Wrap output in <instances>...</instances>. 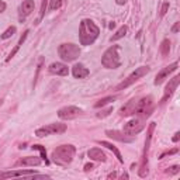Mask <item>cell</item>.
I'll list each match as a JSON object with an SVG mask.
<instances>
[{
	"label": "cell",
	"mask_w": 180,
	"mask_h": 180,
	"mask_svg": "<svg viewBox=\"0 0 180 180\" xmlns=\"http://www.w3.org/2000/svg\"><path fill=\"white\" fill-rule=\"evenodd\" d=\"M98 34H100V30H98V27L92 20L84 18L80 23V27H79V39H80L82 45H86V47L92 45L97 39Z\"/></svg>",
	"instance_id": "cell-1"
},
{
	"label": "cell",
	"mask_w": 180,
	"mask_h": 180,
	"mask_svg": "<svg viewBox=\"0 0 180 180\" xmlns=\"http://www.w3.org/2000/svg\"><path fill=\"white\" fill-rule=\"evenodd\" d=\"M75 152H76V149H75L73 145H61L56 149H54V152H52V161L56 165L65 166V165L70 163L73 161Z\"/></svg>",
	"instance_id": "cell-2"
},
{
	"label": "cell",
	"mask_w": 180,
	"mask_h": 180,
	"mask_svg": "<svg viewBox=\"0 0 180 180\" xmlns=\"http://www.w3.org/2000/svg\"><path fill=\"white\" fill-rule=\"evenodd\" d=\"M118 45H113L107 49L104 54H103V58H101V65L107 69H115L121 65V59L118 56Z\"/></svg>",
	"instance_id": "cell-3"
},
{
	"label": "cell",
	"mask_w": 180,
	"mask_h": 180,
	"mask_svg": "<svg viewBox=\"0 0 180 180\" xmlns=\"http://www.w3.org/2000/svg\"><path fill=\"white\" fill-rule=\"evenodd\" d=\"M59 56L65 61V62H72V61H76L80 55V48L75 44H62L59 48Z\"/></svg>",
	"instance_id": "cell-4"
},
{
	"label": "cell",
	"mask_w": 180,
	"mask_h": 180,
	"mask_svg": "<svg viewBox=\"0 0 180 180\" xmlns=\"http://www.w3.org/2000/svg\"><path fill=\"white\" fill-rule=\"evenodd\" d=\"M149 73V68L148 66H141V68H137L134 72H132L131 75L124 80V82H121L117 87H115V90H124V89H127V87H130L132 83H135L138 79H141L142 76H145V75H148Z\"/></svg>",
	"instance_id": "cell-5"
},
{
	"label": "cell",
	"mask_w": 180,
	"mask_h": 180,
	"mask_svg": "<svg viewBox=\"0 0 180 180\" xmlns=\"http://www.w3.org/2000/svg\"><path fill=\"white\" fill-rule=\"evenodd\" d=\"M66 131V124H61V122H54V124H48L44 125L41 128H38L35 131V135L39 138H44L47 135H52V134H62Z\"/></svg>",
	"instance_id": "cell-6"
},
{
	"label": "cell",
	"mask_w": 180,
	"mask_h": 180,
	"mask_svg": "<svg viewBox=\"0 0 180 180\" xmlns=\"http://www.w3.org/2000/svg\"><path fill=\"white\" fill-rule=\"evenodd\" d=\"M155 128V122H151L149 130H148L147 142H145V149H144V156H142V165H141V170H139V176L145 177L148 175V152H149V144H151V138H152V131Z\"/></svg>",
	"instance_id": "cell-7"
},
{
	"label": "cell",
	"mask_w": 180,
	"mask_h": 180,
	"mask_svg": "<svg viewBox=\"0 0 180 180\" xmlns=\"http://www.w3.org/2000/svg\"><path fill=\"white\" fill-rule=\"evenodd\" d=\"M82 114V110L76 106H66V107H62L59 111H58V117L61 120H73L76 117Z\"/></svg>",
	"instance_id": "cell-8"
},
{
	"label": "cell",
	"mask_w": 180,
	"mask_h": 180,
	"mask_svg": "<svg viewBox=\"0 0 180 180\" xmlns=\"http://www.w3.org/2000/svg\"><path fill=\"white\" fill-rule=\"evenodd\" d=\"M144 128H145V124L142 122V120L134 118V120L128 121V122L124 125V130H122V131L125 132L127 135H135V134H139Z\"/></svg>",
	"instance_id": "cell-9"
},
{
	"label": "cell",
	"mask_w": 180,
	"mask_h": 180,
	"mask_svg": "<svg viewBox=\"0 0 180 180\" xmlns=\"http://www.w3.org/2000/svg\"><path fill=\"white\" fill-rule=\"evenodd\" d=\"M152 111V97L148 96V97H142L138 98V103H137V114H145L148 115L151 114Z\"/></svg>",
	"instance_id": "cell-10"
},
{
	"label": "cell",
	"mask_w": 180,
	"mask_h": 180,
	"mask_svg": "<svg viewBox=\"0 0 180 180\" xmlns=\"http://www.w3.org/2000/svg\"><path fill=\"white\" fill-rule=\"evenodd\" d=\"M177 66H179V64L177 62H173L172 65H169V66H166V68H163V69H161L159 72H158V75H156V78H155V84L158 86V84H161V83L163 82L165 79L172 73V72H175L176 69H177Z\"/></svg>",
	"instance_id": "cell-11"
},
{
	"label": "cell",
	"mask_w": 180,
	"mask_h": 180,
	"mask_svg": "<svg viewBox=\"0 0 180 180\" xmlns=\"http://www.w3.org/2000/svg\"><path fill=\"white\" fill-rule=\"evenodd\" d=\"M179 82H180V76H175V78H172L169 83H167V86H166V89H165V94H163V98H162V101L161 103H165L167 98L170 97L173 93H175V90L177 89V86H179Z\"/></svg>",
	"instance_id": "cell-12"
},
{
	"label": "cell",
	"mask_w": 180,
	"mask_h": 180,
	"mask_svg": "<svg viewBox=\"0 0 180 180\" xmlns=\"http://www.w3.org/2000/svg\"><path fill=\"white\" fill-rule=\"evenodd\" d=\"M106 135L107 137H110V138H113L115 141H120V142H134V137L132 135H128L127 137V134L124 132H120V131H113V130H107L106 131Z\"/></svg>",
	"instance_id": "cell-13"
},
{
	"label": "cell",
	"mask_w": 180,
	"mask_h": 180,
	"mask_svg": "<svg viewBox=\"0 0 180 180\" xmlns=\"http://www.w3.org/2000/svg\"><path fill=\"white\" fill-rule=\"evenodd\" d=\"M49 72L52 75H56V76H66L69 73V69L62 62H54V64L49 65Z\"/></svg>",
	"instance_id": "cell-14"
},
{
	"label": "cell",
	"mask_w": 180,
	"mask_h": 180,
	"mask_svg": "<svg viewBox=\"0 0 180 180\" xmlns=\"http://www.w3.org/2000/svg\"><path fill=\"white\" fill-rule=\"evenodd\" d=\"M137 103H138V98H132L130 100L125 106L121 107L120 110V114L124 115V117H128V115H132V114H137Z\"/></svg>",
	"instance_id": "cell-15"
},
{
	"label": "cell",
	"mask_w": 180,
	"mask_h": 180,
	"mask_svg": "<svg viewBox=\"0 0 180 180\" xmlns=\"http://www.w3.org/2000/svg\"><path fill=\"white\" fill-rule=\"evenodd\" d=\"M87 156L92 161H96V162H106V153L100 148H92V149H89Z\"/></svg>",
	"instance_id": "cell-16"
},
{
	"label": "cell",
	"mask_w": 180,
	"mask_h": 180,
	"mask_svg": "<svg viewBox=\"0 0 180 180\" xmlns=\"http://www.w3.org/2000/svg\"><path fill=\"white\" fill-rule=\"evenodd\" d=\"M34 0H24L23 4L20 6V17L24 18V17L30 16L34 10Z\"/></svg>",
	"instance_id": "cell-17"
},
{
	"label": "cell",
	"mask_w": 180,
	"mask_h": 180,
	"mask_svg": "<svg viewBox=\"0 0 180 180\" xmlns=\"http://www.w3.org/2000/svg\"><path fill=\"white\" fill-rule=\"evenodd\" d=\"M72 73H73V76H75L76 79H83V78H87L90 72H89V69L84 68L82 64H76V65L72 68Z\"/></svg>",
	"instance_id": "cell-18"
},
{
	"label": "cell",
	"mask_w": 180,
	"mask_h": 180,
	"mask_svg": "<svg viewBox=\"0 0 180 180\" xmlns=\"http://www.w3.org/2000/svg\"><path fill=\"white\" fill-rule=\"evenodd\" d=\"M28 175H35L34 170H16V172H6L0 173V179H7V177H18V176H28Z\"/></svg>",
	"instance_id": "cell-19"
},
{
	"label": "cell",
	"mask_w": 180,
	"mask_h": 180,
	"mask_svg": "<svg viewBox=\"0 0 180 180\" xmlns=\"http://www.w3.org/2000/svg\"><path fill=\"white\" fill-rule=\"evenodd\" d=\"M98 144L101 145V147H106L107 149H110V151H113L114 152V155L117 156V159H118V162H124V159H122V156H121V153H120V151L117 149V148L111 144V142H107V141H98Z\"/></svg>",
	"instance_id": "cell-20"
},
{
	"label": "cell",
	"mask_w": 180,
	"mask_h": 180,
	"mask_svg": "<svg viewBox=\"0 0 180 180\" xmlns=\"http://www.w3.org/2000/svg\"><path fill=\"white\" fill-rule=\"evenodd\" d=\"M39 163H41V158L38 156H27L20 161V165H24V166H38Z\"/></svg>",
	"instance_id": "cell-21"
},
{
	"label": "cell",
	"mask_w": 180,
	"mask_h": 180,
	"mask_svg": "<svg viewBox=\"0 0 180 180\" xmlns=\"http://www.w3.org/2000/svg\"><path fill=\"white\" fill-rule=\"evenodd\" d=\"M127 31H128L127 25H122V27H120V28L117 30V33H115L114 35H113L111 38H110V41H111V42H114V41H118L120 38H122V37H124V35L127 34Z\"/></svg>",
	"instance_id": "cell-22"
},
{
	"label": "cell",
	"mask_w": 180,
	"mask_h": 180,
	"mask_svg": "<svg viewBox=\"0 0 180 180\" xmlns=\"http://www.w3.org/2000/svg\"><path fill=\"white\" fill-rule=\"evenodd\" d=\"M115 100V96H108V97H104L101 98V100H98L97 103L94 104V107L96 108H100V107H103V106H106V104H108L110 101H114Z\"/></svg>",
	"instance_id": "cell-23"
},
{
	"label": "cell",
	"mask_w": 180,
	"mask_h": 180,
	"mask_svg": "<svg viewBox=\"0 0 180 180\" xmlns=\"http://www.w3.org/2000/svg\"><path fill=\"white\" fill-rule=\"evenodd\" d=\"M169 51H170V42H169V39H163L161 44V54L166 56L169 54Z\"/></svg>",
	"instance_id": "cell-24"
},
{
	"label": "cell",
	"mask_w": 180,
	"mask_h": 180,
	"mask_svg": "<svg viewBox=\"0 0 180 180\" xmlns=\"http://www.w3.org/2000/svg\"><path fill=\"white\" fill-rule=\"evenodd\" d=\"M14 34H16V27H14V25H11V27H9V28H7L4 33L0 35V38H1V39H7V38L13 37Z\"/></svg>",
	"instance_id": "cell-25"
},
{
	"label": "cell",
	"mask_w": 180,
	"mask_h": 180,
	"mask_svg": "<svg viewBox=\"0 0 180 180\" xmlns=\"http://www.w3.org/2000/svg\"><path fill=\"white\" fill-rule=\"evenodd\" d=\"M62 4V0H49V10H56Z\"/></svg>",
	"instance_id": "cell-26"
},
{
	"label": "cell",
	"mask_w": 180,
	"mask_h": 180,
	"mask_svg": "<svg viewBox=\"0 0 180 180\" xmlns=\"http://www.w3.org/2000/svg\"><path fill=\"white\" fill-rule=\"evenodd\" d=\"M33 149H38V151L41 152V158L45 161V163H48V161H47V156H45V149H44V147H41V145H34Z\"/></svg>",
	"instance_id": "cell-27"
},
{
	"label": "cell",
	"mask_w": 180,
	"mask_h": 180,
	"mask_svg": "<svg viewBox=\"0 0 180 180\" xmlns=\"http://www.w3.org/2000/svg\"><path fill=\"white\" fill-rule=\"evenodd\" d=\"M42 64H44V58H39V62H38V68H37V75H35V80H34V87L37 84V79H38V75H39V70L42 68Z\"/></svg>",
	"instance_id": "cell-28"
},
{
	"label": "cell",
	"mask_w": 180,
	"mask_h": 180,
	"mask_svg": "<svg viewBox=\"0 0 180 180\" xmlns=\"http://www.w3.org/2000/svg\"><path fill=\"white\" fill-rule=\"evenodd\" d=\"M47 3L48 0H42V4H41V11H39V20L45 16V10H47Z\"/></svg>",
	"instance_id": "cell-29"
},
{
	"label": "cell",
	"mask_w": 180,
	"mask_h": 180,
	"mask_svg": "<svg viewBox=\"0 0 180 180\" xmlns=\"http://www.w3.org/2000/svg\"><path fill=\"white\" fill-rule=\"evenodd\" d=\"M111 111H113V107H108L107 110H103V111H100V113L97 114V117H98V118H103V117H107V115L110 114Z\"/></svg>",
	"instance_id": "cell-30"
},
{
	"label": "cell",
	"mask_w": 180,
	"mask_h": 180,
	"mask_svg": "<svg viewBox=\"0 0 180 180\" xmlns=\"http://www.w3.org/2000/svg\"><path fill=\"white\" fill-rule=\"evenodd\" d=\"M18 49H20V45H16V47H14V49H13V51L10 52V55L7 56V59H6V62H9V61H11V58H14V55H16V54H17V51H18Z\"/></svg>",
	"instance_id": "cell-31"
},
{
	"label": "cell",
	"mask_w": 180,
	"mask_h": 180,
	"mask_svg": "<svg viewBox=\"0 0 180 180\" xmlns=\"http://www.w3.org/2000/svg\"><path fill=\"white\" fill-rule=\"evenodd\" d=\"M28 34H30V30H25L24 34L20 37V39H18V44H17V45H23V42L25 41V38H27V35H28Z\"/></svg>",
	"instance_id": "cell-32"
},
{
	"label": "cell",
	"mask_w": 180,
	"mask_h": 180,
	"mask_svg": "<svg viewBox=\"0 0 180 180\" xmlns=\"http://www.w3.org/2000/svg\"><path fill=\"white\" fill-rule=\"evenodd\" d=\"M167 10H169V3L167 1H165L163 4H162V9H161V16L163 17L166 13H167Z\"/></svg>",
	"instance_id": "cell-33"
},
{
	"label": "cell",
	"mask_w": 180,
	"mask_h": 180,
	"mask_svg": "<svg viewBox=\"0 0 180 180\" xmlns=\"http://www.w3.org/2000/svg\"><path fill=\"white\" fill-rule=\"evenodd\" d=\"M179 166L176 165V166H172V167H169V170H167V173L169 175H176V173H179Z\"/></svg>",
	"instance_id": "cell-34"
},
{
	"label": "cell",
	"mask_w": 180,
	"mask_h": 180,
	"mask_svg": "<svg viewBox=\"0 0 180 180\" xmlns=\"http://www.w3.org/2000/svg\"><path fill=\"white\" fill-rule=\"evenodd\" d=\"M177 151H179V149H177V148H175V149H172V151H169V152H165V153H162V155H161V158H165L166 155H173V153H176Z\"/></svg>",
	"instance_id": "cell-35"
},
{
	"label": "cell",
	"mask_w": 180,
	"mask_h": 180,
	"mask_svg": "<svg viewBox=\"0 0 180 180\" xmlns=\"http://www.w3.org/2000/svg\"><path fill=\"white\" fill-rule=\"evenodd\" d=\"M180 30V23H175V25L172 27V33H179Z\"/></svg>",
	"instance_id": "cell-36"
},
{
	"label": "cell",
	"mask_w": 180,
	"mask_h": 180,
	"mask_svg": "<svg viewBox=\"0 0 180 180\" xmlns=\"http://www.w3.org/2000/svg\"><path fill=\"white\" fill-rule=\"evenodd\" d=\"M4 10H6V3L0 0V13H3Z\"/></svg>",
	"instance_id": "cell-37"
},
{
	"label": "cell",
	"mask_w": 180,
	"mask_h": 180,
	"mask_svg": "<svg viewBox=\"0 0 180 180\" xmlns=\"http://www.w3.org/2000/svg\"><path fill=\"white\" fill-rule=\"evenodd\" d=\"M179 138H180V132H176V134H175V137L172 138V141H173V142H177V141H179Z\"/></svg>",
	"instance_id": "cell-38"
},
{
	"label": "cell",
	"mask_w": 180,
	"mask_h": 180,
	"mask_svg": "<svg viewBox=\"0 0 180 180\" xmlns=\"http://www.w3.org/2000/svg\"><path fill=\"white\" fill-rule=\"evenodd\" d=\"M92 169H93V163L84 165V170H86V172H89V170H92Z\"/></svg>",
	"instance_id": "cell-39"
},
{
	"label": "cell",
	"mask_w": 180,
	"mask_h": 180,
	"mask_svg": "<svg viewBox=\"0 0 180 180\" xmlns=\"http://www.w3.org/2000/svg\"><path fill=\"white\" fill-rule=\"evenodd\" d=\"M115 1H117V4L122 6V4H125V1H127V0H115Z\"/></svg>",
	"instance_id": "cell-40"
},
{
	"label": "cell",
	"mask_w": 180,
	"mask_h": 180,
	"mask_svg": "<svg viewBox=\"0 0 180 180\" xmlns=\"http://www.w3.org/2000/svg\"><path fill=\"white\" fill-rule=\"evenodd\" d=\"M108 27H110V28H114V27H115V23H114V21H113V23H110V25H108Z\"/></svg>",
	"instance_id": "cell-41"
},
{
	"label": "cell",
	"mask_w": 180,
	"mask_h": 180,
	"mask_svg": "<svg viewBox=\"0 0 180 180\" xmlns=\"http://www.w3.org/2000/svg\"><path fill=\"white\" fill-rule=\"evenodd\" d=\"M115 176H117L115 173H111V175H108V179H113V177H115Z\"/></svg>",
	"instance_id": "cell-42"
},
{
	"label": "cell",
	"mask_w": 180,
	"mask_h": 180,
	"mask_svg": "<svg viewBox=\"0 0 180 180\" xmlns=\"http://www.w3.org/2000/svg\"><path fill=\"white\" fill-rule=\"evenodd\" d=\"M1 104H3V100H0V106H1Z\"/></svg>",
	"instance_id": "cell-43"
}]
</instances>
